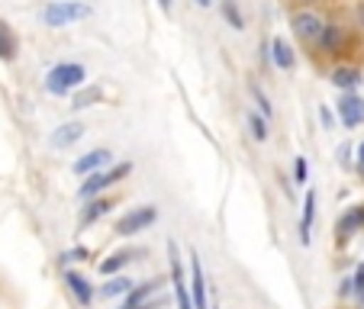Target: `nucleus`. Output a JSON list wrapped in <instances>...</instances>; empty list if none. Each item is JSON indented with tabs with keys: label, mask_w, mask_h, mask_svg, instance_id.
Listing matches in <instances>:
<instances>
[{
	"label": "nucleus",
	"mask_w": 364,
	"mask_h": 309,
	"mask_svg": "<svg viewBox=\"0 0 364 309\" xmlns=\"http://www.w3.org/2000/svg\"><path fill=\"white\" fill-rule=\"evenodd\" d=\"M323 26H326V20L313 7H300L296 13H290V29H294V36L303 42V45L316 48L319 36H323Z\"/></svg>",
	"instance_id": "20e7f679"
},
{
	"label": "nucleus",
	"mask_w": 364,
	"mask_h": 309,
	"mask_svg": "<svg viewBox=\"0 0 364 309\" xmlns=\"http://www.w3.org/2000/svg\"><path fill=\"white\" fill-rule=\"evenodd\" d=\"M197 7H213V0H193Z\"/></svg>",
	"instance_id": "473e14b6"
},
{
	"label": "nucleus",
	"mask_w": 364,
	"mask_h": 309,
	"mask_svg": "<svg viewBox=\"0 0 364 309\" xmlns=\"http://www.w3.org/2000/svg\"><path fill=\"white\" fill-rule=\"evenodd\" d=\"M361 306H364V300H361Z\"/></svg>",
	"instance_id": "f704fd0d"
},
{
	"label": "nucleus",
	"mask_w": 364,
	"mask_h": 309,
	"mask_svg": "<svg viewBox=\"0 0 364 309\" xmlns=\"http://www.w3.org/2000/svg\"><path fill=\"white\" fill-rule=\"evenodd\" d=\"M313 222H316V190L309 187L303 197V213H300V245L306 248L313 242Z\"/></svg>",
	"instance_id": "2eb2a0df"
},
{
	"label": "nucleus",
	"mask_w": 364,
	"mask_h": 309,
	"mask_svg": "<svg viewBox=\"0 0 364 309\" xmlns=\"http://www.w3.org/2000/svg\"><path fill=\"white\" fill-rule=\"evenodd\" d=\"M336 113H338V119H342L345 129H358V126H364V97L358 94V90L342 94L336 100Z\"/></svg>",
	"instance_id": "6e6552de"
},
{
	"label": "nucleus",
	"mask_w": 364,
	"mask_h": 309,
	"mask_svg": "<svg viewBox=\"0 0 364 309\" xmlns=\"http://www.w3.org/2000/svg\"><path fill=\"white\" fill-rule=\"evenodd\" d=\"M113 210V200L110 197H90V200H84V206H81V219H77V229H90V226H97V222L103 219V216Z\"/></svg>",
	"instance_id": "9b49d317"
},
{
	"label": "nucleus",
	"mask_w": 364,
	"mask_h": 309,
	"mask_svg": "<svg viewBox=\"0 0 364 309\" xmlns=\"http://www.w3.org/2000/svg\"><path fill=\"white\" fill-rule=\"evenodd\" d=\"M358 165H364V142L358 145Z\"/></svg>",
	"instance_id": "2f4dec72"
},
{
	"label": "nucleus",
	"mask_w": 364,
	"mask_h": 309,
	"mask_svg": "<svg viewBox=\"0 0 364 309\" xmlns=\"http://www.w3.org/2000/svg\"><path fill=\"white\" fill-rule=\"evenodd\" d=\"M300 7H313V4H323V0H296Z\"/></svg>",
	"instance_id": "7c9ffc66"
},
{
	"label": "nucleus",
	"mask_w": 364,
	"mask_h": 309,
	"mask_svg": "<svg viewBox=\"0 0 364 309\" xmlns=\"http://www.w3.org/2000/svg\"><path fill=\"white\" fill-rule=\"evenodd\" d=\"M358 174H361V178H364V165H358Z\"/></svg>",
	"instance_id": "72a5a7b5"
},
{
	"label": "nucleus",
	"mask_w": 364,
	"mask_h": 309,
	"mask_svg": "<svg viewBox=\"0 0 364 309\" xmlns=\"http://www.w3.org/2000/svg\"><path fill=\"white\" fill-rule=\"evenodd\" d=\"M191 296H193V309H210L206 306V274L193 251H191Z\"/></svg>",
	"instance_id": "dca6fc26"
},
{
	"label": "nucleus",
	"mask_w": 364,
	"mask_h": 309,
	"mask_svg": "<svg viewBox=\"0 0 364 309\" xmlns=\"http://www.w3.org/2000/svg\"><path fill=\"white\" fill-rule=\"evenodd\" d=\"M84 84H87V68L81 62H58L46 75V90L52 97H68Z\"/></svg>",
	"instance_id": "f257e3e1"
},
{
	"label": "nucleus",
	"mask_w": 364,
	"mask_h": 309,
	"mask_svg": "<svg viewBox=\"0 0 364 309\" xmlns=\"http://www.w3.org/2000/svg\"><path fill=\"white\" fill-rule=\"evenodd\" d=\"M110 151L107 148H90L87 155H81V158L71 165V171L75 174H81V178H87V174H94V171H103V168H110Z\"/></svg>",
	"instance_id": "ddd939ff"
},
{
	"label": "nucleus",
	"mask_w": 364,
	"mask_h": 309,
	"mask_svg": "<svg viewBox=\"0 0 364 309\" xmlns=\"http://www.w3.org/2000/svg\"><path fill=\"white\" fill-rule=\"evenodd\" d=\"M81 16H90L87 4H77V0H52V4L42 7L39 20H42V26H48V29H65L75 20H81Z\"/></svg>",
	"instance_id": "7ed1b4c3"
},
{
	"label": "nucleus",
	"mask_w": 364,
	"mask_h": 309,
	"mask_svg": "<svg viewBox=\"0 0 364 309\" xmlns=\"http://www.w3.org/2000/svg\"><path fill=\"white\" fill-rule=\"evenodd\" d=\"M268 58L277 71H294L296 68V55H294V48H290V42L284 39V36H274V39H271Z\"/></svg>",
	"instance_id": "f8f14e48"
},
{
	"label": "nucleus",
	"mask_w": 364,
	"mask_h": 309,
	"mask_svg": "<svg viewBox=\"0 0 364 309\" xmlns=\"http://www.w3.org/2000/svg\"><path fill=\"white\" fill-rule=\"evenodd\" d=\"M90 258V251L84 245H77V248H68V251L62 254V264H71V261H87Z\"/></svg>",
	"instance_id": "bb28decb"
},
{
	"label": "nucleus",
	"mask_w": 364,
	"mask_h": 309,
	"mask_svg": "<svg viewBox=\"0 0 364 309\" xmlns=\"http://www.w3.org/2000/svg\"><path fill=\"white\" fill-rule=\"evenodd\" d=\"M155 222H159V206H136V210H129L126 216H119L113 232H117L119 239H129V235L145 232V229L155 226Z\"/></svg>",
	"instance_id": "39448f33"
},
{
	"label": "nucleus",
	"mask_w": 364,
	"mask_h": 309,
	"mask_svg": "<svg viewBox=\"0 0 364 309\" xmlns=\"http://www.w3.org/2000/svg\"><path fill=\"white\" fill-rule=\"evenodd\" d=\"M159 290H161V281L155 277V281H142L136 283V287L129 290V293L123 296V303H119V309H155L159 306Z\"/></svg>",
	"instance_id": "423d86ee"
},
{
	"label": "nucleus",
	"mask_w": 364,
	"mask_h": 309,
	"mask_svg": "<svg viewBox=\"0 0 364 309\" xmlns=\"http://www.w3.org/2000/svg\"><path fill=\"white\" fill-rule=\"evenodd\" d=\"M358 232H364V203L348 206L342 213V219H338V226H336V242L338 245H348Z\"/></svg>",
	"instance_id": "1a4fd4ad"
},
{
	"label": "nucleus",
	"mask_w": 364,
	"mask_h": 309,
	"mask_svg": "<svg viewBox=\"0 0 364 309\" xmlns=\"http://www.w3.org/2000/svg\"><path fill=\"white\" fill-rule=\"evenodd\" d=\"M132 287H136V283H132L129 277H123V274H113L110 281L103 283V290H100V293H103V300H113V296H126Z\"/></svg>",
	"instance_id": "5701e85b"
},
{
	"label": "nucleus",
	"mask_w": 364,
	"mask_h": 309,
	"mask_svg": "<svg viewBox=\"0 0 364 309\" xmlns=\"http://www.w3.org/2000/svg\"><path fill=\"white\" fill-rule=\"evenodd\" d=\"M351 296H358V303L364 300V264H358L351 274Z\"/></svg>",
	"instance_id": "a878e982"
},
{
	"label": "nucleus",
	"mask_w": 364,
	"mask_h": 309,
	"mask_svg": "<svg viewBox=\"0 0 364 309\" xmlns=\"http://www.w3.org/2000/svg\"><path fill=\"white\" fill-rule=\"evenodd\" d=\"M16 52H20V39H16L14 26L0 20V62H14Z\"/></svg>",
	"instance_id": "6ab92c4d"
},
{
	"label": "nucleus",
	"mask_w": 364,
	"mask_h": 309,
	"mask_svg": "<svg viewBox=\"0 0 364 309\" xmlns=\"http://www.w3.org/2000/svg\"><path fill=\"white\" fill-rule=\"evenodd\" d=\"M294 180H296V184H309V165H306V158H303V155L294 161Z\"/></svg>",
	"instance_id": "cd10ccee"
},
{
	"label": "nucleus",
	"mask_w": 364,
	"mask_h": 309,
	"mask_svg": "<svg viewBox=\"0 0 364 309\" xmlns=\"http://www.w3.org/2000/svg\"><path fill=\"white\" fill-rule=\"evenodd\" d=\"M159 7L165 10V13H171V0H159Z\"/></svg>",
	"instance_id": "c756f323"
},
{
	"label": "nucleus",
	"mask_w": 364,
	"mask_h": 309,
	"mask_svg": "<svg viewBox=\"0 0 364 309\" xmlns=\"http://www.w3.org/2000/svg\"><path fill=\"white\" fill-rule=\"evenodd\" d=\"M132 258H136V251H132V248H119V251H113L110 258H103V261H100V274L103 277L119 274V271H123L126 264L132 261Z\"/></svg>",
	"instance_id": "aec40b11"
},
{
	"label": "nucleus",
	"mask_w": 364,
	"mask_h": 309,
	"mask_svg": "<svg viewBox=\"0 0 364 309\" xmlns=\"http://www.w3.org/2000/svg\"><path fill=\"white\" fill-rule=\"evenodd\" d=\"M342 48H345V26L342 23H336V20H329L323 26V36H319V42H316V52L319 55H342Z\"/></svg>",
	"instance_id": "9d476101"
},
{
	"label": "nucleus",
	"mask_w": 364,
	"mask_h": 309,
	"mask_svg": "<svg viewBox=\"0 0 364 309\" xmlns=\"http://www.w3.org/2000/svg\"><path fill=\"white\" fill-rule=\"evenodd\" d=\"M65 283H68L71 296H75V300L81 303L84 309L94 303V287H90V281L84 274H77V271H65Z\"/></svg>",
	"instance_id": "f3484780"
},
{
	"label": "nucleus",
	"mask_w": 364,
	"mask_h": 309,
	"mask_svg": "<svg viewBox=\"0 0 364 309\" xmlns=\"http://www.w3.org/2000/svg\"><path fill=\"white\" fill-rule=\"evenodd\" d=\"M319 116H323V126H329V129H332V110H329V107H323V110H319Z\"/></svg>",
	"instance_id": "c85d7f7f"
},
{
	"label": "nucleus",
	"mask_w": 364,
	"mask_h": 309,
	"mask_svg": "<svg viewBox=\"0 0 364 309\" xmlns=\"http://www.w3.org/2000/svg\"><path fill=\"white\" fill-rule=\"evenodd\" d=\"M132 174V161H117V165L103 168V171H94L87 174V178L81 180V187H77V197L81 200H90V197H103V193L110 190V187H117L123 178H129Z\"/></svg>",
	"instance_id": "f03ea898"
},
{
	"label": "nucleus",
	"mask_w": 364,
	"mask_h": 309,
	"mask_svg": "<svg viewBox=\"0 0 364 309\" xmlns=\"http://www.w3.org/2000/svg\"><path fill=\"white\" fill-rule=\"evenodd\" d=\"M220 13L232 29H239V33L245 29V13H242L239 0H220Z\"/></svg>",
	"instance_id": "412c9836"
},
{
	"label": "nucleus",
	"mask_w": 364,
	"mask_h": 309,
	"mask_svg": "<svg viewBox=\"0 0 364 309\" xmlns=\"http://www.w3.org/2000/svg\"><path fill=\"white\" fill-rule=\"evenodd\" d=\"M100 97H103L100 87H87V84H84V87H77L75 97H71V110H87V107H94Z\"/></svg>",
	"instance_id": "4be33fe9"
},
{
	"label": "nucleus",
	"mask_w": 364,
	"mask_h": 309,
	"mask_svg": "<svg viewBox=\"0 0 364 309\" xmlns=\"http://www.w3.org/2000/svg\"><path fill=\"white\" fill-rule=\"evenodd\" d=\"M329 84L336 90H342V94L358 90L361 87V68H358V65H336V68L329 71Z\"/></svg>",
	"instance_id": "4468645a"
},
{
	"label": "nucleus",
	"mask_w": 364,
	"mask_h": 309,
	"mask_svg": "<svg viewBox=\"0 0 364 309\" xmlns=\"http://www.w3.org/2000/svg\"><path fill=\"white\" fill-rule=\"evenodd\" d=\"M168 258H171V287H174L178 309H193L191 283H187V277H184V268H181V254H178V245H174V242H168Z\"/></svg>",
	"instance_id": "0eeeda50"
},
{
	"label": "nucleus",
	"mask_w": 364,
	"mask_h": 309,
	"mask_svg": "<svg viewBox=\"0 0 364 309\" xmlns=\"http://www.w3.org/2000/svg\"><path fill=\"white\" fill-rule=\"evenodd\" d=\"M84 136V126L81 123H62L58 129H52V148H71V145H77Z\"/></svg>",
	"instance_id": "a211bd4d"
},
{
	"label": "nucleus",
	"mask_w": 364,
	"mask_h": 309,
	"mask_svg": "<svg viewBox=\"0 0 364 309\" xmlns=\"http://www.w3.org/2000/svg\"><path fill=\"white\" fill-rule=\"evenodd\" d=\"M248 132H252L255 142H268V119H264L258 110L248 113Z\"/></svg>",
	"instance_id": "b1692460"
},
{
	"label": "nucleus",
	"mask_w": 364,
	"mask_h": 309,
	"mask_svg": "<svg viewBox=\"0 0 364 309\" xmlns=\"http://www.w3.org/2000/svg\"><path fill=\"white\" fill-rule=\"evenodd\" d=\"M252 94H255V103H258V113H262L264 119H271L274 116V107H271V100H268V94H264L258 84H252Z\"/></svg>",
	"instance_id": "393cba45"
}]
</instances>
